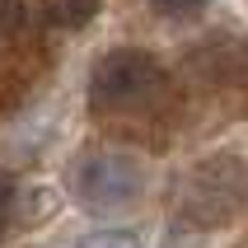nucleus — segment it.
I'll use <instances>...</instances> for the list:
<instances>
[{"instance_id":"nucleus-1","label":"nucleus","mask_w":248,"mask_h":248,"mask_svg":"<svg viewBox=\"0 0 248 248\" xmlns=\"http://www.w3.org/2000/svg\"><path fill=\"white\" fill-rule=\"evenodd\" d=\"M164 84V66L140 47H112L89 70V103L98 112H131L145 108Z\"/></svg>"},{"instance_id":"nucleus-2","label":"nucleus","mask_w":248,"mask_h":248,"mask_svg":"<svg viewBox=\"0 0 248 248\" xmlns=\"http://www.w3.org/2000/svg\"><path fill=\"white\" fill-rule=\"evenodd\" d=\"M145 178H150V169L131 150H94L70 164V192L94 211H122L140 202Z\"/></svg>"},{"instance_id":"nucleus-3","label":"nucleus","mask_w":248,"mask_h":248,"mask_svg":"<svg viewBox=\"0 0 248 248\" xmlns=\"http://www.w3.org/2000/svg\"><path fill=\"white\" fill-rule=\"evenodd\" d=\"M239 159H206L183 173L178 183V216L192 225H225L239 206Z\"/></svg>"},{"instance_id":"nucleus-4","label":"nucleus","mask_w":248,"mask_h":248,"mask_svg":"<svg viewBox=\"0 0 248 248\" xmlns=\"http://www.w3.org/2000/svg\"><path fill=\"white\" fill-rule=\"evenodd\" d=\"M98 5L103 0H42V24L61 33H80L98 19Z\"/></svg>"},{"instance_id":"nucleus-5","label":"nucleus","mask_w":248,"mask_h":248,"mask_svg":"<svg viewBox=\"0 0 248 248\" xmlns=\"http://www.w3.org/2000/svg\"><path fill=\"white\" fill-rule=\"evenodd\" d=\"M80 248H140V239L131 230H94L80 239Z\"/></svg>"},{"instance_id":"nucleus-6","label":"nucleus","mask_w":248,"mask_h":248,"mask_svg":"<svg viewBox=\"0 0 248 248\" xmlns=\"http://www.w3.org/2000/svg\"><path fill=\"white\" fill-rule=\"evenodd\" d=\"M155 14H164V19H192L211 5V0H145Z\"/></svg>"},{"instance_id":"nucleus-7","label":"nucleus","mask_w":248,"mask_h":248,"mask_svg":"<svg viewBox=\"0 0 248 248\" xmlns=\"http://www.w3.org/2000/svg\"><path fill=\"white\" fill-rule=\"evenodd\" d=\"M14 197H19V178L10 169H0V239H5V225L14 216Z\"/></svg>"},{"instance_id":"nucleus-8","label":"nucleus","mask_w":248,"mask_h":248,"mask_svg":"<svg viewBox=\"0 0 248 248\" xmlns=\"http://www.w3.org/2000/svg\"><path fill=\"white\" fill-rule=\"evenodd\" d=\"M24 28V0H0V38H14Z\"/></svg>"}]
</instances>
